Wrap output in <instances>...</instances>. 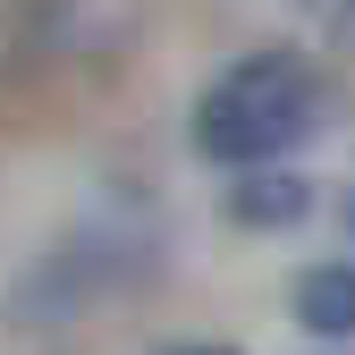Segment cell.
Here are the masks:
<instances>
[{
  "label": "cell",
  "mask_w": 355,
  "mask_h": 355,
  "mask_svg": "<svg viewBox=\"0 0 355 355\" xmlns=\"http://www.w3.org/2000/svg\"><path fill=\"white\" fill-rule=\"evenodd\" d=\"M322 110H330L322 68L304 51H288V42H271V51H245L237 68H220L203 85V102H195V153L203 161H229V169H262V161H279V153H296L304 136H313Z\"/></svg>",
  "instance_id": "obj_1"
},
{
  "label": "cell",
  "mask_w": 355,
  "mask_h": 355,
  "mask_svg": "<svg viewBox=\"0 0 355 355\" xmlns=\"http://www.w3.org/2000/svg\"><path fill=\"white\" fill-rule=\"evenodd\" d=\"M296 322L313 338H355V262H313L296 279Z\"/></svg>",
  "instance_id": "obj_2"
},
{
  "label": "cell",
  "mask_w": 355,
  "mask_h": 355,
  "mask_svg": "<svg viewBox=\"0 0 355 355\" xmlns=\"http://www.w3.org/2000/svg\"><path fill=\"white\" fill-rule=\"evenodd\" d=\"M304 203H313V195H304V178H245V187L229 195V211L245 220V229H271V220H296Z\"/></svg>",
  "instance_id": "obj_3"
},
{
  "label": "cell",
  "mask_w": 355,
  "mask_h": 355,
  "mask_svg": "<svg viewBox=\"0 0 355 355\" xmlns=\"http://www.w3.org/2000/svg\"><path fill=\"white\" fill-rule=\"evenodd\" d=\"M178 355H229V347H178Z\"/></svg>",
  "instance_id": "obj_4"
},
{
  "label": "cell",
  "mask_w": 355,
  "mask_h": 355,
  "mask_svg": "<svg viewBox=\"0 0 355 355\" xmlns=\"http://www.w3.org/2000/svg\"><path fill=\"white\" fill-rule=\"evenodd\" d=\"M347 9H355V0H347Z\"/></svg>",
  "instance_id": "obj_5"
}]
</instances>
